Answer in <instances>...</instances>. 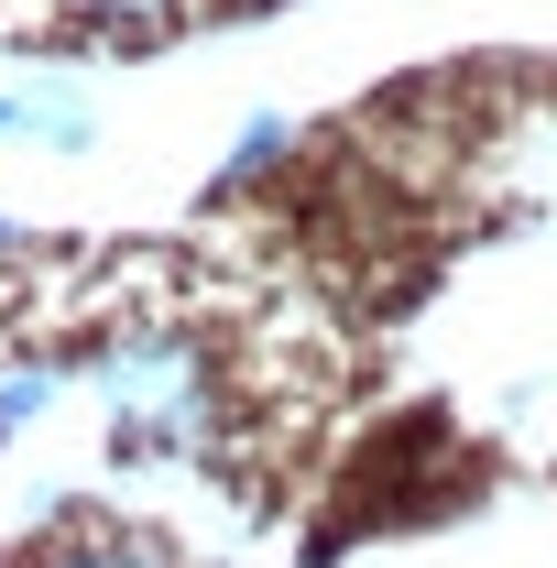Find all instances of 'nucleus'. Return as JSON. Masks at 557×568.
<instances>
[{
    "instance_id": "obj_2",
    "label": "nucleus",
    "mask_w": 557,
    "mask_h": 568,
    "mask_svg": "<svg viewBox=\"0 0 557 568\" xmlns=\"http://www.w3.org/2000/svg\"><path fill=\"white\" fill-rule=\"evenodd\" d=\"M44 405H55V372H11V383H0V437H11V426H33Z\"/></svg>"
},
{
    "instance_id": "obj_4",
    "label": "nucleus",
    "mask_w": 557,
    "mask_h": 568,
    "mask_svg": "<svg viewBox=\"0 0 557 568\" xmlns=\"http://www.w3.org/2000/svg\"><path fill=\"white\" fill-rule=\"evenodd\" d=\"M77 11H175V0H77Z\"/></svg>"
},
{
    "instance_id": "obj_5",
    "label": "nucleus",
    "mask_w": 557,
    "mask_h": 568,
    "mask_svg": "<svg viewBox=\"0 0 557 568\" xmlns=\"http://www.w3.org/2000/svg\"><path fill=\"white\" fill-rule=\"evenodd\" d=\"M0 132H11V99H0Z\"/></svg>"
},
{
    "instance_id": "obj_1",
    "label": "nucleus",
    "mask_w": 557,
    "mask_h": 568,
    "mask_svg": "<svg viewBox=\"0 0 557 568\" xmlns=\"http://www.w3.org/2000/svg\"><path fill=\"white\" fill-rule=\"evenodd\" d=\"M99 394H110L121 459H186V448H209L219 405H209V361L186 339H121L99 361Z\"/></svg>"
},
{
    "instance_id": "obj_3",
    "label": "nucleus",
    "mask_w": 557,
    "mask_h": 568,
    "mask_svg": "<svg viewBox=\"0 0 557 568\" xmlns=\"http://www.w3.org/2000/svg\"><path fill=\"white\" fill-rule=\"evenodd\" d=\"M55 568H153V558H121V547H88V558H55Z\"/></svg>"
}]
</instances>
